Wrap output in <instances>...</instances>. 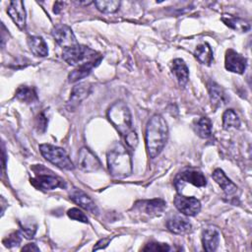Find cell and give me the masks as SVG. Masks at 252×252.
I'll list each match as a JSON object with an SVG mask.
<instances>
[{
  "mask_svg": "<svg viewBox=\"0 0 252 252\" xmlns=\"http://www.w3.org/2000/svg\"><path fill=\"white\" fill-rule=\"evenodd\" d=\"M168 136L166 121L159 114H155L147 123L145 142L148 155L151 158L158 157L162 151Z\"/></svg>",
  "mask_w": 252,
  "mask_h": 252,
  "instance_id": "6da1fadb",
  "label": "cell"
},
{
  "mask_svg": "<svg viewBox=\"0 0 252 252\" xmlns=\"http://www.w3.org/2000/svg\"><path fill=\"white\" fill-rule=\"evenodd\" d=\"M107 166L110 174L115 178H125L132 173V158L126 148L116 142L106 154Z\"/></svg>",
  "mask_w": 252,
  "mask_h": 252,
  "instance_id": "7a4b0ae2",
  "label": "cell"
},
{
  "mask_svg": "<svg viewBox=\"0 0 252 252\" xmlns=\"http://www.w3.org/2000/svg\"><path fill=\"white\" fill-rule=\"evenodd\" d=\"M107 117L111 124L124 138L134 131L132 128L131 112L125 102H114L107 111Z\"/></svg>",
  "mask_w": 252,
  "mask_h": 252,
  "instance_id": "3957f363",
  "label": "cell"
},
{
  "mask_svg": "<svg viewBox=\"0 0 252 252\" xmlns=\"http://www.w3.org/2000/svg\"><path fill=\"white\" fill-rule=\"evenodd\" d=\"M62 58L71 66H81L87 63L101 62L102 55L97 51L82 44L63 49Z\"/></svg>",
  "mask_w": 252,
  "mask_h": 252,
  "instance_id": "277c9868",
  "label": "cell"
},
{
  "mask_svg": "<svg viewBox=\"0 0 252 252\" xmlns=\"http://www.w3.org/2000/svg\"><path fill=\"white\" fill-rule=\"evenodd\" d=\"M32 170L34 175L31 178V183L36 189L47 191L58 187L66 188V182L46 167L36 164L32 167Z\"/></svg>",
  "mask_w": 252,
  "mask_h": 252,
  "instance_id": "5b68a950",
  "label": "cell"
},
{
  "mask_svg": "<svg viewBox=\"0 0 252 252\" xmlns=\"http://www.w3.org/2000/svg\"><path fill=\"white\" fill-rule=\"evenodd\" d=\"M39 152L42 157L52 164L66 170L74 169L72 160L62 148L50 144H41L39 145Z\"/></svg>",
  "mask_w": 252,
  "mask_h": 252,
  "instance_id": "8992f818",
  "label": "cell"
},
{
  "mask_svg": "<svg viewBox=\"0 0 252 252\" xmlns=\"http://www.w3.org/2000/svg\"><path fill=\"white\" fill-rule=\"evenodd\" d=\"M185 183H190L196 187H204L207 184L204 174L196 169H185L179 172L174 178V185L178 191L183 188Z\"/></svg>",
  "mask_w": 252,
  "mask_h": 252,
  "instance_id": "52a82bcc",
  "label": "cell"
},
{
  "mask_svg": "<svg viewBox=\"0 0 252 252\" xmlns=\"http://www.w3.org/2000/svg\"><path fill=\"white\" fill-rule=\"evenodd\" d=\"M52 36L55 41L63 47V49L73 47L78 44L76 36L72 31V29L64 24H58L52 29Z\"/></svg>",
  "mask_w": 252,
  "mask_h": 252,
  "instance_id": "ba28073f",
  "label": "cell"
},
{
  "mask_svg": "<svg viewBox=\"0 0 252 252\" xmlns=\"http://www.w3.org/2000/svg\"><path fill=\"white\" fill-rule=\"evenodd\" d=\"M174 205L181 214L189 217L196 216L201 210V203L195 197L177 195L174 198Z\"/></svg>",
  "mask_w": 252,
  "mask_h": 252,
  "instance_id": "9c48e42d",
  "label": "cell"
},
{
  "mask_svg": "<svg viewBox=\"0 0 252 252\" xmlns=\"http://www.w3.org/2000/svg\"><path fill=\"white\" fill-rule=\"evenodd\" d=\"M78 165L85 172L96 171L101 168V164L96 156L88 148L84 147L79 152Z\"/></svg>",
  "mask_w": 252,
  "mask_h": 252,
  "instance_id": "30bf717a",
  "label": "cell"
},
{
  "mask_svg": "<svg viewBox=\"0 0 252 252\" xmlns=\"http://www.w3.org/2000/svg\"><path fill=\"white\" fill-rule=\"evenodd\" d=\"M246 65L247 60L244 56L231 48L226 50L224 57V66L227 71L236 74H243L246 69Z\"/></svg>",
  "mask_w": 252,
  "mask_h": 252,
  "instance_id": "8fae6325",
  "label": "cell"
},
{
  "mask_svg": "<svg viewBox=\"0 0 252 252\" xmlns=\"http://www.w3.org/2000/svg\"><path fill=\"white\" fill-rule=\"evenodd\" d=\"M91 92H92V87L90 84L81 83L79 85H76L71 91L70 97L67 103L69 110L71 111L75 109L81 103V101H83L85 98L89 96Z\"/></svg>",
  "mask_w": 252,
  "mask_h": 252,
  "instance_id": "7c38bea8",
  "label": "cell"
},
{
  "mask_svg": "<svg viewBox=\"0 0 252 252\" xmlns=\"http://www.w3.org/2000/svg\"><path fill=\"white\" fill-rule=\"evenodd\" d=\"M70 199L77 205H79L81 208L89 211L92 214H97L98 210L94 202L92 200V198L87 195L84 191L78 188H72L69 192Z\"/></svg>",
  "mask_w": 252,
  "mask_h": 252,
  "instance_id": "4fadbf2b",
  "label": "cell"
},
{
  "mask_svg": "<svg viewBox=\"0 0 252 252\" xmlns=\"http://www.w3.org/2000/svg\"><path fill=\"white\" fill-rule=\"evenodd\" d=\"M7 13L9 14L12 21L20 30L26 28V10L23 1H11L9 3Z\"/></svg>",
  "mask_w": 252,
  "mask_h": 252,
  "instance_id": "5bb4252c",
  "label": "cell"
},
{
  "mask_svg": "<svg viewBox=\"0 0 252 252\" xmlns=\"http://www.w3.org/2000/svg\"><path fill=\"white\" fill-rule=\"evenodd\" d=\"M219 242H220V232L218 228L214 226H210L203 230L202 243L206 251L208 252L215 251L219 246Z\"/></svg>",
  "mask_w": 252,
  "mask_h": 252,
  "instance_id": "9a60e30c",
  "label": "cell"
},
{
  "mask_svg": "<svg viewBox=\"0 0 252 252\" xmlns=\"http://www.w3.org/2000/svg\"><path fill=\"white\" fill-rule=\"evenodd\" d=\"M213 179L220 186V188L223 190V192L227 195H233L237 191V186L225 175V173L220 169L217 168L212 173Z\"/></svg>",
  "mask_w": 252,
  "mask_h": 252,
  "instance_id": "2e32d148",
  "label": "cell"
},
{
  "mask_svg": "<svg viewBox=\"0 0 252 252\" xmlns=\"http://www.w3.org/2000/svg\"><path fill=\"white\" fill-rule=\"evenodd\" d=\"M166 226L169 231L175 234H183L191 229V223L189 220L180 216H174L167 220Z\"/></svg>",
  "mask_w": 252,
  "mask_h": 252,
  "instance_id": "e0dca14e",
  "label": "cell"
},
{
  "mask_svg": "<svg viewBox=\"0 0 252 252\" xmlns=\"http://www.w3.org/2000/svg\"><path fill=\"white\" fill-rule=\"evenodd\" d=\"M209 94H210V99L212 102V105L215 108H219L223 106L227 102V96L224 93V91L216 83L211 82L208 85Z\"/></svg>",
  "mask_w": 252,
  "mask_h": 252,
  "instance_id": "ac0fdd59",
  "label": "cell"
},
{
  "mask_svg": "<svg viewBox=\"0 0 252 252\" xmlns=\"http://www.w3.org/2000/svg\"><path fill=\"white\" fill-rule=\"evenodd\" d=\"M136 206L149 215H156L161 213L164 210L166 203L162 199H152L137 202Z\"/></svg>",
  "mask_w": 252,
  "mask_h": 252,
  "instance_id": "d6986e66",
  "label": "cell"
},
{
  "mask_svg": "<svg viewBox=\"0 0 252 252\" xmlns=\"http://www.w3.org/2000/svg\"><path fill=\"white\" fill-rule=\"evenodd\" d=\"M28 45L32 53L37 57H45L48 55L47 44L39 35H30L28 37Z\"/></svg>",
  "mask_w": 252,
  "mask_h": 252,
  "instance_id": "ffe728a7",
  "label": "cell"
},
{
  "mask_svg": "<svg viewBox=\"0 0 252 252\" xmlns=\"http://www.w3.org/2000/svg\"><path fill=\"white\" fill-rule=\"evenodd\" d=\"M172 73L181 87H184L188 83L189 70L182 59L176 58L172 61Z\"/></svg>",
  "mask_w": 252,
  "mask_h": 252,
  "instance_id": "44dd1931",
  "label": "cell"
},
{
  "mask_svg": "<svg viewBox=\"0 0 252 252\" xmlns=\"http://www.w3.org/2000/svg\"><path fill=\"white\" fill-rule=\"evenodd\" d=\"M195 58L204 65H211L214 60L213 50L208 43L199 44L194 51Z\"/></svg>",
  "mask_w": 252,
  "mask_h": 252,
  "instance_id": "7402d4cb",
  "label": "cell"
},
{
  "mask_svg": "<svg viewBox=\"0 0 252 252\" xmlns=\"http://www.w3.org/2000/svg\"><path fill=\"white\" fill-rule=\"evenodd\" d=\"M99 64V62H93V63H87L81 66H78L75 70H73L69 76H68V81L69 83H75L78 82L79 80H82L86 78L93 70V68L96 67Z\"/></svg>",
  "mask_w": 252,
  "mask_h": 252,
  "instance_id": "603a6c76",
  "label": "cell"
},
{
  "mask_svg": "<svg viewBox=\"0 0 252 252\" xmlns=\"http://www.w3.org/2000/svg\"><path fill=\"white\" fill-rule=\"evenodd\" d=\"M15 96L19 100L29 104L33 103L37 100V94L34 88L29 86H20L15 93Z\"/></svg>",
  "mask_w": 252,
  "mask_h": 252,
  "instance_id": "cb8c5ba5",
  "label": "cell"
},
{
  "mask_svg": "<svg viewBox=\"0 0 252 252\" xmlns=\"http://www.w3.org/2000/svg\"><path fill=\"white\" fill-rule=\"evenodd\" d=\"M221 21L228 28L240 32H246L250 30V24L246 20L238 17H222Z\"/></svg>",
  "mask_w": 252,
  "mask_h": 252,
  "instance_id": "d4e9b609",
  "label": "cell"
},
{
  "mask_svg": "<svg viewBox=\"0 0 252 252\" xmlns=\"http://www.w3.org/2000/svg\"><path fill=\"white\" fill-rule=\"evenodd\" d=\"M212 121L208 117H201L195 125V131L201 138L208 139L212 136Z\"/></svg>",
  "mask_w": 252,
  "mask_h": 252,
  "instance_id": "484cf974",
  "label": "cell"
},
{
  "mask_svg": "<svg viewBox=\"0 0 252 252\" xmlns=\"http://www.w3.org/2000/svg\"><path fill=\"white\" fill-rule=\"evenodd\" d=\"M222 126L225 130H228L230 128H239L240 119L233 109H227L223 112Z\"/></svg>",
  "mask_w": 252,
  "mask_h": 252,
  "instance_id": "4316f807",
  "label": "cell"
},
{
  "mask_svg": "<svg viewBox=\"0 0 252 252\" xmlns=\"http://www.w3.org/2000/svg\"><path fill=\"white\" fill-rule=\"evenodd\" d=\"M94 3L98 11L105 14L114 13L120 7V1L117 0H97Z\"/></svg>",
  "mask_w": 252,
  "mask_h": 252,
  "instance_id": "83f0119b",
  "label": "cell"
},
{
  "mask_svg": "<svg viewBox=\"0 0 252 252\" xmlns=\"http://www.w3.org/2000/svg\"><path fill=\"white\" fill-rule=\"evenodd\" d=\"M36 223L33 220H26L24 222H20V231L22 235H24L26 238L31 239L34 236L36 232Z\"/></svg>",
  "mask_w": 252,
  "mask_h": 252,
  "instance_id": "f1b7e54d",
  "label": "cell"
},
{
  "mask_svg": "<svg viewBox=\"0 0 252 252\" xmlns=\"http://www.w3.org/2000/svg\"><path fill=\"white\" fill-rule=\"evenodd\" d=\"M22 236L23 235H22L21 231H14L9 236H7L6 238L3 239V244L8 248L18 246L22 241Z\"/></svg>",
  "mask_w": 252,
  "mask_h": 252,
  "instance_id": "f546056e",
  "label": "cell"
},
{
  "mask_svg": "<svg viewBox=\"0 0 252 252\" xmlns=\"http://www.w3.org/2000/svg\"><path fill=\"white\" fill-rule=\"evenodd\" d=\"M170 247L166 243H159V242H149L143 248V251H155V252H164L169 251Z\"/></svg>",
  "mask_w": 252,
  "mask_h": 252,
  "instance_id": "4dcf8cb0",
  "label": "cell"
},
{
  "mask_svg": "<svg viewBox=\"0 0 252 252\" xmlns=\"http://www.w3.org/2000/svg\"><path fill=\"white\" fill-rule=\"evenodd\" d=\"M67 215L72 220H78V221H81V222H84V223L89 222L88 217L81 210H79L78 208H72V209L68 210Z\"/></svg>",
  "mask_w": 252,
  "mask_h": 252,
  "instance_id": "1f68e13d",
  "label": "cell"
},
{
  "mask_svg": "<svg viewBox=\"0 0 252 252\" xmlns=\"http://www.w3.org/2000/svg\"><path fill=\"white\" fill-rule=\"evenodd\" d=\"M47 124H48V118L45 115V112L42 111L37 115V117L35 119V128H36L37 132L43 133L46 130Z\"/></svg>",
  "mask_w": 252,
  "mask_h": 252,
  "instance_id": "d6a6232c",
  "label": "cell"
},
{
  "mask_svg": "<svg viewBox=\"0 0 252 252\" xmlns=\"http://www.w3.org/2000/svg\"><path fill=\"white\" fill-rule=\"evenodd\" d=\"M110 240H111L110 237H105V238H102V239L98 240L96 242V244L94 246V250H99V249L105 248L108 245V243L110 242Z\"/></svg>",
  "mask_w": 252,
  "mask_h": 252,
  "instance_id": "836d02e7",
  "label": "cell"
},
{
  "mask_svg": "<svg viewBox=\"0 0 252 252\" xmlns=\"http://www.w3.org/2000/svg\"><path fill=\"white\" fill-rule=\"evenodd\" d=\"M22 251H39V248L34 243H29L22 248Z\"/></svg>",
  "mask_w": 252,
  "mask_h": 252,
  "instance_id": "e575fe53",
  "label": "cell"
},
{
  "mask_svg": "<svg viewBox=\"0 0 252 252\" xmlns=\"http://www.w3.org/2000/svg\"><path fill=\"white\" fill-rule=\"evenodd\" d=\"M63 6H64V3H63V2H59V1L55 2V4H54V9H53V12H54L55 14H58V13H60V11H61V9L63 8Z\"/></svg>",
  "mask_w": 252,
  "mask_h": 252,
  "instance_id": "d590c367",
  "label": "cell"
},
{
  "mask_svg": "<svg viewBox=\"0 0 252 252\" xmlns=\"http://www.w3.org/2000/svg\"><path fill=\"white\" fill-rule=\"evenodd\" d=\"M2 156H3V169H5L6 167V151H5V147H4V144L2 143Z\"/></svg>",
  "mask_w": 252,
  "mask_h": 252,
  "instance_id": "8d00e7d4",
  "label": "cell"
}]
</instances>
